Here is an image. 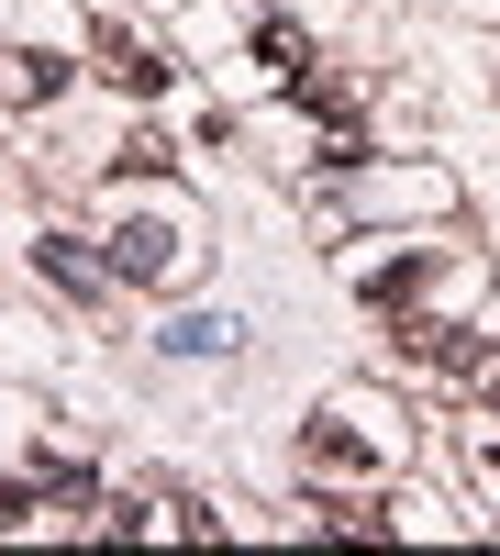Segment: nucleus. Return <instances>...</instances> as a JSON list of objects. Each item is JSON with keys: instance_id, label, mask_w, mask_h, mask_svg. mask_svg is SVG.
<instances>
[{"instance_id": "f257e3e1", "label": "nucleus", "mask_w": 500, "mask_h": 556, "mask_svg": "<svg viewBox=\"0 0 500 556\" xmlns=\"http://www.w3.org/2000/svg\"><path fill=\"white\" fill-rule=\"evenodd\" d=\"M400 367H423V379H489L500 345L489 334H457V323H412V334H400Z\"/></svg>"}, {"instance_id": "f03ea898", "label": "nucleus", "mask_w": 500, "mask_h": 556, "mask_svg": "<svg viewBox=\"0 0 500 556\" xmlns=\"http://www.w3.org/2000/svg\"><path fill=\"white\" fill-rule=\"evenodd\" d=\"M112 278H178V235L167 223H123L112 235Z\"/></svg>"}, {"instance_id": "7ed1b4c3", "label": "nucleus", "mask_w": 500, "mask_h": 556, "mask_svg": "<svg viewBox=\"0 0 500 556\" xmlns=\"http://www.w3.org/2000/svg\"><path fill=\"white\" fill-rule=\"evenodd\" d=\"M101 67H112L123 89H145V101H156V89H167V56H156V45H133L123 23H101Z\"/></svg>"}, {"instance_id": "20e7f679", "label": "nucleus", "mask_w": 500, "mask_h": 556, "mask_svg": "<svg viewBox=\"0 0 500 556\" xmlns=\"http://www.w3.org/2000/svg\"><path fill=\"white\" fill-rule=\"evenodd\" d=\"M423 278H434V256H400V267H379V278H368V301H379V312H400Z\"/></svg>"}, {"instance_id": "39448f33", "label": "nucleus", "mask_w": 500, "mask_h": 556, "mask_svg": "<svg viewBox=\"0 0 500 556\" xmlns=\"http://www.w3.org/2000/svg\"><path fill=\"white\" fill-rule=\"evenodd\" d=\"M300 456H311V468H334V479L368 468V445H356V434H323V424H311V445H300Z\"/></svg>"}, {"instance_id": "423d86ee", "label": "nucleus", "mask_w": 500, "mask_h": 556, "mask_svg": "<svg viewBox=\"0 0 500 556\" xmlns=\"http://www.w3.org/2000/svg\"><path fill=\"white\" fill-rule=\"evenodd\" d=\"M44 278H67V290H101V267L78 256V235H44Z\"/></svg>"}, {"instance_id": "0eeeda50", "label": "nucleus", "mask_w": 500, "mask_h": 556, "mask_svg": "<svg viewBox=\"0 0 500 556\" xmlns=\"http://www.w3.org/2000/svg\"><path fill=\"white\" fill-rule=\"evenodd\" d=\"M67 67H44V56H12V101H56Z\"/></svg>"}, {"instance_id": "6e6552de", "label": "nucleus", "mask_w": 500, "mask_h": 556, "mask_svg": "<svg viewBox=\"0 0 500 556\" xmlns=\"http://www.w3.org/2000/svg\"><path fill=\"white\" fill-rule=\"evenodd\" d=\"M478 468H489V490H500V445H489V456H478Z\"/></svg>"}, {"instance_id": "1a4fd4ad", "label": "nucleus", "mask_w": 500, "mask_h": 556, "mask_svg": "<svg viewBox=\"0 0 500 556\" xmlns=\"http://www.w3.org/2000/svg\"><path fill=\"white\" fill-rule=\"evenodd\" d=\"M489 401H500V367H489Z\"/></svg>"}]
</instances>
